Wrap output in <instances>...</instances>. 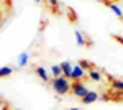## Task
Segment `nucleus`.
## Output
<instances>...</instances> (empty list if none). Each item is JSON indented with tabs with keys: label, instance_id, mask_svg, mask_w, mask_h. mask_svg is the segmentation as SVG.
Masks as SVG:
<instances>
[{
	"label": "nucleus",
	"instance_id": "nucleus-19",
	"mask_svg": "<svg viewBox=\"0 0 123 110\" xmlns=\"http://www.w3.org/2000/svg\"><path fill=\"white\" fill-rule=\"evenodd\" d=\"M69 110H79V109H77V107H72V109H69Z\"/></svg>",
	"mask_w": 123,
	"mask_h": 110
},
{
	"label": "nucleus",
	"instance_id": "nucleus-10",
	"mask_svg": "<svg viewBox=\"0 0 123 110\" xmlns=\"http://www.w3.org/2000/svg\"><path fill=\"white\" fill-rule=\"evenodd\" d=\"M28 61H30V54L28 53H21V54L18 56V67L28 66Z\"/></svg>",
	"mask_w": 123,
	"mask_h": 110
},
{
	"label": "nucleus",
	"instance_id": "nucleus-14",
	"mask_svg": "<svg viewBox=\"0 0 123 110\" xmlns=\"http://www.w3.org/2000/svg\"><path fill=\"white\" fill-rule=\"evenodd\" d=\"M46 2H48V5H49V8L53 10L54 13H59V5H61L59 0H46Z\"/></svg>",
	"mask_w": 123,
	"mask_h": 110
},
{
	"label": "nucleus",
	"instance_id": "nucleus-6",
	"mask_svg": "<svg viewBox=\"0 0 123 110\" xmlns=\"http://www.w3.org/2000/svg\"><path fill=\"white\" fill-rule=\"evenodd\" d=\"M105 2V5H107V7H108V8L112 10V12H113L115 15H117V17H118V18H123V10L120 8V7H118V5H117V3H113V2H112V0H104Z\"/></svg>",
	"mask_w": 123,
	"mask_h": 110
},
{
	"label": "nucleus",
	"instance_id": "nucleus-17",
	"mask_svg": "<svg viewBox=\"0 0 123 110\" xmlns=\"http://www.w3.org/2000/svg\"><path fill=\"white\" fill-rule=\"evenodd\" d=\"M67 13H69V20H71V21H77V13L72 8L67 10Z\"/></svg>",
	"mask_w": 123,
	"mask_h": 110
},
{
	"label": "nucleus",
	"instance_id": "nucleus-16",
	"mask_svg": "<svg viewBox=\"0 0 123 110\" xmlns=\"http://www.w3.org/2000/svg\"><path fill=\"white\" fill-rule=\"evenodd\" d=\"M98 99H100V100H104V102L112 100V97H110V94H108V92H104V94H98Z\"/></svg>",
	"mask_w": 123,
	"mask_h": 110
},
{
	"label": "nucleus",
	"instance_id": "nucleus-7",
	"mask_svg": "<svg viewBox=\"0 0 123 110\" xmlns=\"http://www.w3.org/2000/svg\"><path fill=\"white\" fill-rule=\"evenodd\" d=\"M61 72H62V76L64 77H67V79H71V72H72V64L69 63V61H62L61 63Z\"/></svg>",
	"mask_w": 123,
	"mask_h": 110
},
{
	"label": "nucleus",
	"instance_id": "nucleus-21",
	"mask_svg": "<svg viewBox=\"0 0 123 110\" xmlns=\"http://www.w3.org/2000/svg\"><path fill=\"white\" fill-rule=\"evenodd\" d=\"M95 2H104V0H95Z\"/></svg>",
	"mask_w": 123,
	"mask_h": 110
},
{
	"label": "nucleus",
	"instance_id": "nucleus-18",
	"mask_svg": "<svg viewBox=\"0 0 123 110\" xmlns=\"http://www.w3.org/2000/svg\"><path fill=\"white\" fill-rule=\"evenodd\" d=\"M115 41H118V43H120V45H123V36H118V35H115Z\"/></svg>",
	"mask_w": 123,
	"mask_h": 110
},
{
	"label": "nucleus",
	"instance_id": "nucleus-4",
	"mask_svg": "<svg viewBox=\"0 0 123 110\" xmlns=\"http://www.w3.org/2000/svg\"><path fill=\"white\" fill-rule=\"evenodd\" d=\"M85 77V71L80 67V66H72V72H71V79L72 81H82Z\"/></svg>",
	"mask_w": 123,
	"mask_h": 110
},
{
	"label": "nucleus",
	"instance_id": "nucleus-12",
	"mask_svg": "<svg viewBox=\"0 0 123 110\" xmlns=\"http://www.w3.org/2000/svg\"><path fill=\"white\" fill-rule=\"evenodd\" d=\"M74 36H76V41H77V45L79 46H85L87 45V39H85V36L77 30V31H74Z\"/></svg>",
	"mask_w": 123,
	"mask_h": 110
},
{
	"label": "nucleus",
	"instance_id": "nucleus-15",
	"mask_svg": "<svg viewBox=\"0 0 123 110\" xmlns=\"http://www.w3.org/2000/svg\"><path fill=\"white\" fill-rule=\"evenodd\" d=\"M51 74H53V77H59V76H62V72H61V66H59V64L51 66Z\"/></svg>",
	"mask_w": 123,
	"mask_h": 110
},
{
	"label": "nucleus",
	"instance_id": "nucleus-13",
	"mask_svg": "<svg viewBox=\"0 0 123 110\" xmlns=\"http://www.w3.org/2000/svg\"><path fill=\"white\" fill-rule=\"evenodd\" d=\"M89 77H90L94 82H100V81H102V74L98 72V71H95V69L89 71Z\"/></svg>",
	"mask_w": 123,
	"mask_h": 110
},
{
	"label": "nucleus",
	"instance_id": "nucleus-1",
	"mask_svg": "<svg viewBox=\"0 0 123 110\" xmlns=\"http://www.w3.org/2000/svg\"><path fill=\"white\" fill-rule=\"evenodd\" d=\"M53 91L56 92L57 95H66L71 92V79H67L64 76H59V77H54L53 81H49Z\"/></svg>",
	"mask_w": 123,
	"mask_h": 110
},
{
	"label": "nucleus",
	"instance_id": "nucleus-3",
	"mask_svg": "<svg viewBox=\"0 0 123 110\" xmlns=\"http://www.w3.org/2000/svg\"><path fill=\"white\" fill-rule=\"evenodd\" d=\"M80 100H82V104H84V105H90V104H94V102L98 100V92L89 91V92L84 95V97L80 99Z\"/></svg>",
	"mask_w": 123,
	"mask_h": 110
},
{
	"label": "nucleus",
	"instance_id": "nucleus-11",
	"mask_svg": "<svg viewBox=\"0 0 123 110\" xmlns=\"http://www.w3.org/2000/svg\"><path fill=\"white\" fill-rule=\"evenodd\" d=\"M79 66H80L84 71H92V69H95V64L90 63V61H87V59H80V61H79Z\"/></svg>",
	"mask_w": 123,
	"mask_h": 110
},
{
	"label": "nucleus",
	"instance_id": "nucleus-5",
	"mask_svg": "<svg viewBox=\"0 0 123 110\" xmlns=\"http://www.w3.org/2000/svg\"><path fill=\"white\" fill-rule=\"evenodd\" d=\"M35 72H36V76H38L41 81H44V82H49V81H51L49 72L46 71V67H43V66H36V67H35Z\"/></svg>",
	"mask_w": 123,
	"mask_h": 110
},
{
	"label": "nucleus",
	"instance_id": "nucleus-8",
	"mask_svg": "<svg viewBox=\"0 0 123 110\" xmlns=\"http://www.w3.org/2000/svg\"><path fill=\"white\" fill-rule=\"evenodd\" d=\"M108 81H110L112 91H123V79H113V77L108 76Z\"/></svg>",
	"mask_w": 123,
	"mask_h": 110
},
{
	"label": "nucleus",
	"instance_id": "nucleus-20",
	"mask_svg": "<svg viewBox=\"0 0 123 110\" xmlns=\"http://www.w3.org/2000/svg\"><path fill=\"white\" fill-rule=\"evenodd\" d=\"M35 2H36V3H41V2H43V0H35Z\"/></svg>",
	"mask_w": 123,
	"mask_h": 110
},
{
	"label": "nucleus",
	"instance_id": "nucleus-2",
	"mask_svg": "<svg viewBox=\"0 0 123 110\" xmlns=\"http://www.w3.org/2000/svg\"><path fill=\"white\" fill-rule=\"evenodd\" d=\"M87 92H89V89H87V85H85L82 81H72V82H71V94H72L74 97L82 99Z\"/></svg>",
	"mask_w": 123,
	"mask_h": 110
},
{
	"label": "nucleus",
	"instance_id": "nucleus-9",
	"mask_svg": "<svg viewBox=\"0 0 123 110\" xmlns=\"http://www.w3.org/2000/svg\"><path fill=\"white\" fill-rule=\"evenodd\" d=\"M13 71H15V69H13L12 66H2V67H0V79L12 76V74H13Z\"/></svg>",
	"mask_w": 123,
	"mask_h": 110
},
{
	"label": "nucleus",
	"instance_id": "nucleus-22",
	"mask_svg": "<svg viewBox=\"0 0 123 110\" xmlns=\"http://www.w3.org/2000/svg\"><path fill=\"white\" fill-rule=\"evenodd\" d=\"M122 20H123V18H122Z\"/></svg>",
	"mask_w": 123,
	"mask_h": 110
}]
</instances>
